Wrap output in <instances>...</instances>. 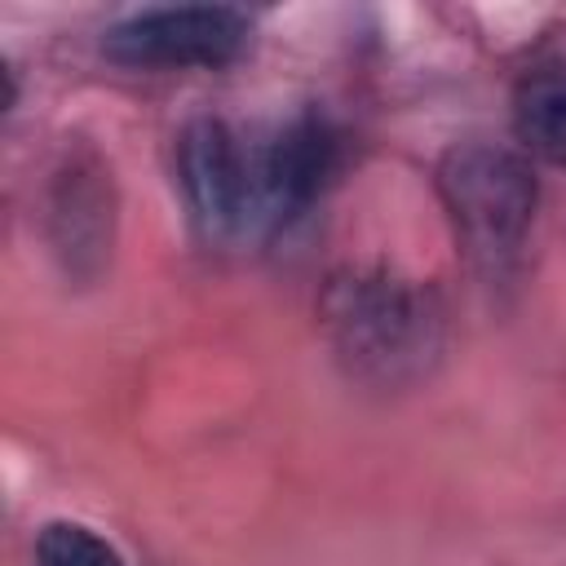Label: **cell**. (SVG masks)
Here are the masks:
<instances>
[{
	"instance_id": "cell-1",
	"label": "cell",
	"mask_w": 566,
	"mask_h": 566,
	"mask_svg": "<svg viewBox=\"0 0 566 566\" xmlns=\"http://www.w3.org/2000/svg\"><path fill=\"white\" fill-rule=\"evenodd\" d=\"M323 323L349 376L380 389L424 376L442 349V305L433 287L385 265L336 274L323 292Z\"/></svg>"
},
{
	"instance_id": "cell-2",
	"label": "cell",
	"mask_w": 566,
	"mask_h": 566,
	"mask_svg": "<svg viewBox=\"0 0 566 566\" xmlns=\"http://www.w3.org/2000/svg\"><path fill=\"white\" fill-rule=\"evenodd\" d=\"M438 195L469 261L486 274H500L517 256L539 203V186L526 155L491 142L451 146L438 164Z\"/></svg>"
},
{
	"instance_id": "cell-3",
	"label": "cell",
	"mask_w": 566,
	"mask_h": 566,
	"mask_svg": "<svg viewBox=\"0 0 566 566\" xmlns=\"http://www.w3.org/2000/svg\"><path fill=\"white\" fill-rule=\"evenodd\" d=\"M252 22L230 4H164L119 18L102 53L133 71H217L248 49Z\"/></svg>"
},
{
	"instance_id": "cell-4",
	"label": "cell",
	"mask_w": 566,
	"mask_h": 566,
	"mask_svg": "<svg viewBox=\"0 0 566 566\" xmlns=\"http://www.w3.org/2000/svg\"><path fill=\"white\" fill-rule=\"evenodd\" d=\"M340 137L323 111H296L265 137H252V226L274 234L296 226L336 172Z\"/></svg>"
},
{
	"instance_id": "cell-5",
	"label": "cell",
	"mask_w": 566,
	"mask_h": 566,
	"mask_svg": "<svg viewBox=\"0 0 566 566\" xmlns=\"http://www.w3.org/2000/svg\"><path fill=\"white\" fill-rule=\"evenodd\" d=\"M177 181L208 239H248L252 226V137L226 119H190L177 137Z\"/></svg>"
},
{
	"instance_id": "cell-6",
	"label": "cell",
	"mask_w": 566,
	"mask_h": 566,
	"mask_svg": "<svg viewBox=\"0 0 566 566\" xmlns=\"http://www.w3.org/2000/svg\"><path fill=\"white\" fill-rule=\"evenodd\" d=\"M53 234L57 252L80 261V256H102L111 243V181H102L97 159H66V168L53 181Z\"/></svg>"
},
{
	"instance_id": "cell-7",
	"label": "cell",
	"mask_w": 566,
	"mask_h": 566,
	"mask_svg": "<svg viewBox=\"0 0 566 566\" xmlns=\"http://www.w3.org/2000/svg\"><path fill=\"white\" fill-rule=\"evenodd\" d=\"M513 133L526 155L566 168V62H539L517 80Z\"/></svg>"
},
{
	"instance_id": "cell-8",
	"label": "cell",
	"mask_w": 566,
	"mask_h": 566,
	"mask_svg": "<svg viewBox=\"0 0 566 566\" xmlns=\"http://www.w3.org/2000/svg\"><path fill=\"white\" fill-rule=\"evenodd\" d=\"M35 566H124V557L84 522H44L35 535Z\"/></svg>"
}]
</instances>
